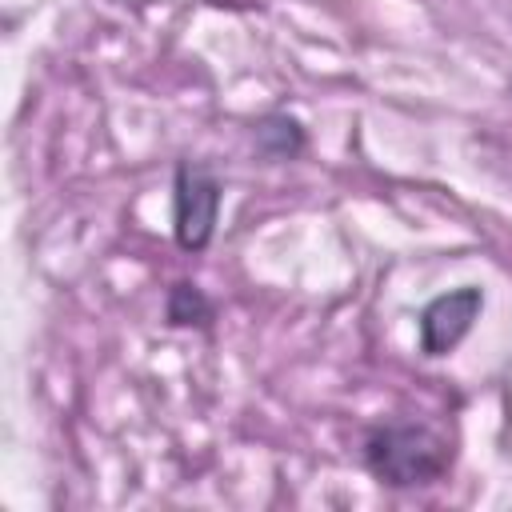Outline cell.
<instances>
[{"mask_svg": "<svg viewBox=\"0 0 512 512\" xmlns=\"http://www.w3.org/2000/svg\"><path fill=\"white\" fill-rule=\"evenodd\" d=\"M364 464L392 488L432 484L448 468L444 440L424 424H388L364 440Z\"/></svg>", "mask_w": 512, "mask_h": 512, "instance_id": "obj_1", "label": "cell"}, {"mask_svg": "<svg viewBox=\"0 0 512 512\" xmlns=\"http://www.w3.org/2000/svg\"><path fill=\"white\" fill-rule=\"evenodd\" d=\"M220 216V180L204 164H180L176 184H172V228L176 244L188 252L208 248Z\"/></svg>", "mask_w": 512, "mask_h": 512, "instance_id": "obj_2", "label": "cell"}, {"mask_svg": "<svg viewBox=\"0 0 512 512\" xmlns=\"http://www.w3.org/2000/svg\"><path fill=\"white\" fill-rule=\"evenodd\" d=\"M480 308H484V296H480V288H472V284L436 296V300L420 312V352H424V356H448V352L472 332Z\"/></svg>", "mask_w": 512, "mask_h": 512, "instance_id": "obj_3", "label": "cell"}, {"mask_svg": "<svg viewBox=\"0 0 512 512\" xmlns=\"http://www.w3.org/2000/svg\"><path fill=\"white\" fill-rule=\"evenodd\" d=\"M256 148L268 156V160H292L304 152V128L284 116V112H272L256 124Z\"/></svg>", "mask_w": 512, "mask_h": 512, "instance_id": "obj_4", "label": "cell"}, {"mask_svg": "<svg viewBox=\"0 0 512 512\" xmlns=\"http://www.w3.org/2000/svg\"><path fill=\"white\" fill-rule=\"evenodd\" d=\"M168 320H172L176 328H188V324L208 328V324H212V304H208V296H204L196 284L180 280V284H172V292H168Z\"/></svg>", "mask_w": 512, "mask_h": 512, "instance_id": "obj_5", "label": "cell"}]
</instances>
